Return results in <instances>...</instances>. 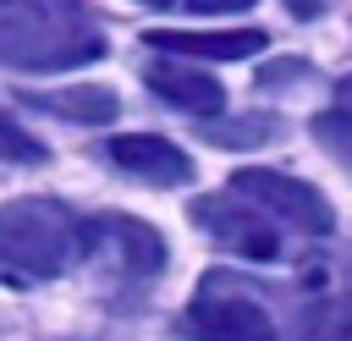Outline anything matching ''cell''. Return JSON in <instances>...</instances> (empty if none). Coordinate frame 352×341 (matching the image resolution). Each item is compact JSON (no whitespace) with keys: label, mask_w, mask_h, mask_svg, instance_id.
I'll list each match as a JSON object with an SVG mask.
<instances>
[{"label":"cell","mask_w":352,"mask_h":341,"mask_svg":"<svg viewBox=\"0 0 352 341\" xmlns=\"http://www.w3.org/2000/svg\"><path fill=\"white\" fill-rule=\"evenodd\" d=\"M0 148H6L11 160H28V165H33V160H44V148H38L33 138H22L11 121H0Z\"/></svg>","instance_id":"9a60e30c"},{"label":"cell","mask_w":352,"mask_h":341,"mask_svg":"<svg viewBox=\"0 0 352 341\" xmlns=\"http://www.w3.org/2000/svg\"><path fill=\"white\" fill-rule=\"evenodd\" d=\"M192 220L204 236H214L226 253H242V258H280V231L270 226V214L258 204H248L242 192H209V198H192Z\"/></svg>","instance_id":"5b68a950"},{"label":"cell","mask_w":352,"mask_h":341,"mask_svg":"<svg viewBox=\"0 0 352 341\" xmlns=\"http://www.w3.org/2000/svg\"><path fill=\"white\" fill-rule=\"evenodd\" d=\"M110 165L148 182V187H187L192 182V154H182L170 138H154V132H126V138H110L104 143Z\"/></svg>","instance_id":"52a82bcc"},{"label":"cell","mask_w":352,"mask_h":341,"mask_svg":"<svg viewBox=\"0 0 352 341\" xmlns=\"http://www.w3.org/2000/svg\"><path fill=\"white\" fill-rule=\"evenodd\" d=\"M336 110L352 121V77H341V82H336Z\"/></svg>","instance_id":"2e32d148"},{"label":"cell","mask_w":352,"mask_h":341,"mask_svg":"<svg viewBox=\"0 0 352 341\" xmlns=\"http://www.w3.org/2000/svg\"><path fill=\"white\" fill-rule=\"evenodd\" d=\"M143 82H148L165 104L187 110V116H220V110H226V88H220V77H209L204 66L148 60V66H143Z\"/></svg>","instance_id":"9c48e42d"},{"label":"cell","mask_w":352,"mask_h":341,"mask_svg":"<svg viewBox=\"0 0 352 341\" xmlns=\"http://www.w3.org/2000/svg\"><path fill=\"white\" fill-rule=\"evenodd\" d=\"M104 55V28L82 0H0V66L72 72Z\"/></svg>","instance_id":"6da1fadb"},{"label":"cell","mask_w":352,"mask_h":341,"mask_svg":"<svg viewBox=\"0 0 352 341\" xmlns=\"http://www.w3.org/2000/svg\"><path fill=\"white\" fill-rule=\"evenodd\" d=\"M88 258V220L60 198H11L0 204V280L44 286Z\"/></svg>","instance_id":"7a4b0ae2"},{"label":"cell","mask_w":352,"mask_h":341,"mask_svg":"<svg viewBox=\"0 0 352 341\" xmlns=\"http://www.w3.org/2000/svg\"><path fill=\"white\" fill-rule=\"evenodd\" d=\"M314 138H319V143H324V148H330V154H336V160L352 170V121H346L341 110L319 116V121H314Z\"/></svg>","instance_id":"7c38bea8"},{"label":"cell","mask_w":352,"mask_h":341,"mask_svg":"<svg viewBox=\"0 0 352 341\" xmlns=\"http://www.w3.org/2000/svg\"><path fill=\"white\" fill-rule=\"evenodd\" d=\"M231 192H242V198L258 204L270 220H280V226H292V231H302V236H330V231H336V209H330V198H324L319 187L286 176V170L242 165V170L231 176Z\"/></svg>","instance_id":"277c9868"},{"label":"cell","mask_w":352,"mask_h":341,"mask_svg":"<svg viewBox=\"0 0 352 341\" xmlns=\"http://www.w3.org/2000/svg\"><path fill=\"white\" fill-rule=\"evenodd\" d=\"M143 6H176L192 16H226V11H248L253 0H143Z\"/></svg>","instance_id":"4fadbf2b"},{"label":"cell","mask_w":352,"mask_h":341,"mask_svg":"<svg viewBox=\"0 0 352 341\" xmlns=\"http://www.w3.org/2000/svg\"><path fill=\"white\" fill-rule=\"evenodd\" d=\"M22 104L50 110V116H60V121H82V126H104V121H116V110H121L116 88H104V82H77V88L22 94Z\"/></svg>","instance_id":"30bf717a"},{"label":"cell","mask_w":352,"mask_h":341,"mask_svg":"<svg viewBox=\"0 0 352 341\" xmlns=\"http://www.w3.org/2000/svg\"><path fill=\"white\" fill-rule=\"evenodd\" d=\"M148 50L165 55H187V60H248L264 50L258 28H214V33H192V28H148L143 33Z\"/></svg>","instance_id":"ba28073f"},{"label":"cell","mask_w":352,"mask_h":341,"mask_svg":"<svg viewBox=\"0 0 352 341\" xmlns=\"http://www.w3.org/2000/svg\"><path fill=\"white\" fill-rule=\"evenodd\" d=\"M88 258H110L121 280L143 286L165 270V242L138 214H94L88 220Z\"/></svg>","instance_id":"8992f818"},{"label":"cell","mask_w":352,"mask_h":341,"mask_svg":"<svg viewBox=\"0 0 352 341\" xmlns=\"http://www.w3.org/2000/svg\"><path fill=\"white\" fill-rule=\"evenodd\" d=\"M264 132H275V121H242V126H209V143H258Z\"/></svg>","instance_id":"5bb4252c"},{"label":"cell","mask_w":352,"mask_h":341,"mask_svg":"<svg viewBox=\"0 0 352 341\" xmlns=\"http://www.w3.org/2000/svg\"><path fill=\"white\" fill-rule=\"evenodd\" d=\"M297 330H302V341H352V292L314 297L297 314Z\"/></svg>","instance_id":"8fae6325"},{"label":"cell","mask_w":352,"mask_h":341,"mask_svg":"<svg viewBox=\"0 0 352 341\" xmlns=\"http://www.w3.org/2000/svg\"><path fill=\"white\" fill-rule=\"evenodd\" d=\"M182 330L192 341H275V319L270 308L248 292V280L209 270L182 314Z\"/></svg>","instance_id":"3957f363"}]
</instances>
